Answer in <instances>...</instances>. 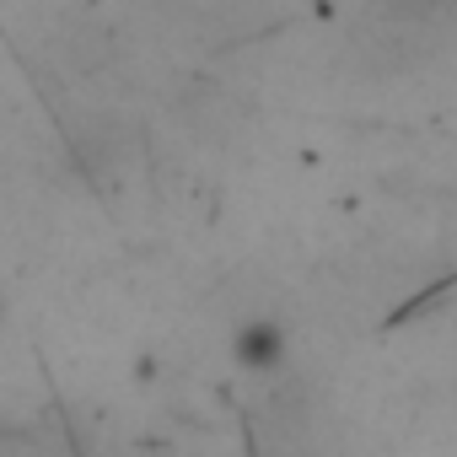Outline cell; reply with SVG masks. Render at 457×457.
Wrapping results in <instances>:
<instances>
[{"mask_svg": "<svg viewBox=\"0 0 457 457\" xmlns=\"http://www.w3.org/2000/svg\"><path fill=\"white\" fill-rule=\"evenodd\" d=\"M232 361L253 377H270L286 366V328L275 318H243L232 334Z\"/></svg>", "mask_w": 457, "mask_h": 457, "instance_id": "1", "label": "cell"}, {"mask_svg": "<svg viewBox=\"0 0 457 457\" xmlns=\"http://www.w3.org/2000/svg\"><path fill=\"white\" fill-rule=\"evenodd\" d=\"M377 6H382L393 22H403V28H425V22H441V17H452V6H457V0H377Z\"/></svg>", "mask_w": 457, "mask_h": 457, "instance_id": "2", "label": "cell"}, {"mask_svg": "<svg viewBox=\"0 0 457 457\" xmlns=\"http://www.w3.org/2000/svg\"><path fill=\"white\" fill-rule=\"evenodd\" d=\"M6 312H12V307H6V296H0V323H6Z\"/></svg>", "mask_w": 457, "mask_h": 457, "instance_id": "3", "label": "cell"}]
</instances>
